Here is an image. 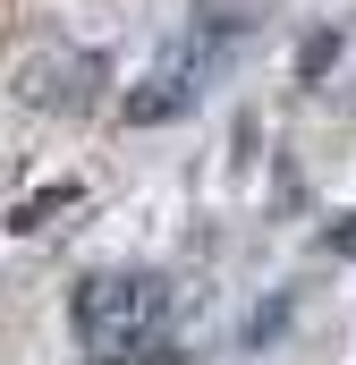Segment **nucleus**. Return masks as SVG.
<instances>
[{
    "label": "nucleus",
    "mask_w": 356,
    "mask_h": 365,
    "mask_svg": "<svg viewBox=\"0 0 356 365\" xmlns=\"http://www.w3.org/2000/svg\"><path fill=\"white\" fill-rule=\"evenodd\" d=\"M323 247H331V255H356V212L340 221V230H323Z\"/></svg>",
    "instance_id": "obj_4"
},
{
    "label": "nucleus",
    "mask_w": 356,
    "mask_h": 365,
    "mask_svg": "<svg viewBox=\"0 0 356 365\" xmlns=\"http://www.w3.org/2000/svg\"><path fill=\"white\" fill-rule=\"evenodd\" d=\"M204 43H212V34L170 43V51H162V68L127 93V119H136V128H162V119H178V110H195V86H204Z\"/></svg>",
    "instance_id": "obj_1"
},
{
    "label": "nucleus",
    "mask_w": 356,
    "mask_h": 365,
    "mask_svg": "<svg viewBox=\"0 0 356 365\" xmlns=\"http://www.w3.org/2000/svg\"><path fill=\"white\" fill-rule=\"evenodd\" d=\"M331 51H340V34H314V43L297 51V68H305V77H323V68H331Z\"/></svg>",
    "instance_id": "obj_3"
},
{
    "label": "nucleus",
    "mask_w": 356,
    "mask_h": 365,
    "mask_svg": "<svg viewBox=\"0 0 356 365\" xmlns=\"http://www.w3.org/2000/svg\"><path fill=\"white\" fill-rule=\"evenodd\" d=\"M102 51H43L34 68H26V102L34 110H93L102 102Z\"/></svg>",
    "instance_id": "obj_2"
}]
</instances>
